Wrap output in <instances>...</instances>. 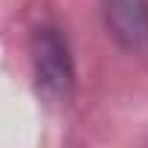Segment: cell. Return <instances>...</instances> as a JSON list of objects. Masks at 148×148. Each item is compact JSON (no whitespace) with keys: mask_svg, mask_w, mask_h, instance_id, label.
Returning a JSON list of instances; mask_svg holds the SVG:
<instances>
[{"mask_svg":"<svg viewBox=\"0 0 148 148\" xmlns=\"http://www.w3.org/2000/svg\"><path fill=\"white\" fill-rule=\"evenodd\" d=\"M29 52L41 93H47L49 99H70L73 87H76V67H73V55L64 32L52 23L35 26L29 38Z\"/></svg>","mask_w":148,"mask_h":148,"instance_id":"obj_1","label":"cell"},{"mask_svg":"<svg viewBox=\"0 0 148 148\" xmlns=\"http://www.w3.org/2000/svg\"><path fill=\"white\" fill-rule=\"evenodd\" d=\"M110 38L134 58H148V0H102Z\"/></svg>","mask_w":148,"mask_h":148,"instance_id":"obj_2","label":"cell"}]
</instances>
